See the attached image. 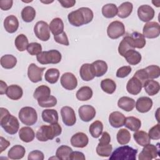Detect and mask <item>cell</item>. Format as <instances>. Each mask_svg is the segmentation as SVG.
Masks as SVG:
<instances>
[{
  "label": "cell",
  "instance_id": "44dd1931",
  "mask_svg": "<svg viewBox=\"0 0 160 160\" xmlns=\"http://www.w3.org/2000/svg\"><path fill=\"white\" fill-rule=\"evenodd\" d=\"M4 27L8 32H15L19 28V21L18 18L14 15L8 16L4 21Z\"/></svg>",
  "mask_w": 160,
  "mask_h": 160
},
{
  "label": "cell",
  "instance_id": "f546056e",
  "mask_svg": "<svg viewBox=\"0 0 160 160\" xmlns=\"http://www.w3.org/2000/svg\"><path fill=\"white\" fill-rule=\"evenodd\" d=\"M124 58L130 65H136L141 61V54L134 49H130L124 54Z\"/></svg>",
  "mask_w": 160,
  "mask_h": 160
},
{
  "label": "cell",
  "instance_id": "ffe728a7",
  "mask_svg": "<svg viewBox=\"0 0 160 160\" xmlns=\"http://www.w3.org/2000/svg\"><path fill=\"white\" fill-rule=\"evenodd\" d=\"M142 84L136 77L133 76L128 82L126 85L127 91L132 95H138L141 91Z\"/></svg>",
  "mask_w": 160,
  "mask_h": 160
},
{
  "label": "cell",
  "instance_id": "8992f818",
  "mask_svg": "<svg viewBox=\"0 0 160 160\" xmlns=\"http://www.w3.org/2000/svg\"><path fill=\"white\" fill-rule=\"evenodd\" d=\"M19 118L20 121L25 125L32 126L38 120L37 112L32 107L26 106L21 109L19 112Z\"/></svg>",
  "mask_w": 160,
  "mask_h": 160
},
{
  "label": "cell",
  "instance_id": "9c48e42d",
  "mask_svg": "<svg viewBox=\"0 0 160 160\" xmlns=\"http://www.w3.org/2000/svg\"><path fill=\"white\" fill-rule=\"evenodd\" d=\"M36 36L42 41H47L50 38V30L48 23L43 21L37 22L34 27Z\"/></svg>",
  "mask_w": 160,
  "mask_h": 160
},
{
  "label": "cell",
  "instance_id": "2e32d148",
  "mask_svg": "<svg viewBox=\"0 0 160 160\" xmlns=\"http://www.w3.org/2000/svg\"><path fill=\"white\" fill-rule=\"evenodd\" d=\"M126 37L129 43L134 49H141L143 48L146 45V41L145 38L140 32L135 31L131 33L130 35L126 36Z\"/></svg>",
  "mask_w": 160,
  "mask_h": 160
},
{
  "label": "cell",
  "instance_id": "e0dca14e",
  "mask_svg": "<svg viewBox=\"0 0 160 160\" xmlns=\"http://www.w3.org/2000/svg\"><path fill=\"white\" fill-rule=\"evenodd\" d=\"M152 101L150 98L142 96L137 99L135 106L138 112L145 113L148 112L152 108Z\"/></svg>",
  "mask_w": 160,
  "mask_h": 160
},
{
  "label": "cell",
  "instance_id": "ba28073f",
  "mask_svg": "<svg viewBox=\"0 0 160 160\" xmlns=\"http://www.w3.org/2000/svg\"><path fill=\"white\" fill-rule=\"evenodd\" d=\"M159 155V143H158V146L149 143L144 146L142 151L139 154L138 159L139 160H149L156 158Z\"/></svg>",
  "mask_w": 160,
  "mask_h": 160
},
{
  "label": "cell",
  "instance_id": "7c38bea8",
  "mask_svg": "<svg viewBox=\"0 0 160 160\" xmlns=\"http://www.w3.org/2000/svg\"><path fill=\"white\" fill-rule=\"evenodd\" d=\"M45 68L38 67L34 63H31L28 66V76L29 80L32 82H38L42 80V73Z\"/></svg>",
  "mask_w": 160,
  "mask_h": 160
},
{
  "label": "cell",
  "instance_id": "1f68e13d",
  "mask_svg": "<svg viewBox=\"0 0 160 160\" xmlns=\"http://www.w3.org/2000/svg\"><path fill=\"white\" fill-rule=\"evenodd\" d=\"M133 5L130 2H124L122 3L118 8V16L120 18H126L132 12Z\"/></svg>",
  "mask_w": 160,
  "mask_h": 160
},
{
  "label": "cell",
  "instance_id": "d6986e66",
  "mask_svg": "<svg viewBox=\"0 0 160 160\" xmlns=\"http://www.w3.org/2000/svg\"><path fill=\"white\" fill-rule=\"evenodd\" d=\"M125 119L126 118L122 113L119 111H114L109 116V122L112 127L119 128L124 125Z\"/></svg>",
  "mask_w": 160,
  "mask_h": 160
},
{
  "label": "cell",
  "instance_id": "f907efd6",
  "mask_svg": "<svg viewBox=\"0 0 160 160\" xmlns=\"http://www.w3.org/2000/svg\"><path fill=\"white\" fill-rule=\"evenodd\" d=\"M27 51L30 55L37 56L42 52V46L38 42H31L27 48Z\"/></svg>",
  "mask_w": 160,
  "mask_h": 160
},
{
  "label": "cell",
  "instance_id": "7bdbcfd3",
  "mask_svg": "<svg viewBox=\"0 0 160 160\" xmlns=\"http://www.w3.org/2000/svg\"><path fill=\"white\" fill-rule=\"evenodd\" d=\"M117 141L121 145H126L131 140V134L128 130L124 128L120 129L116 136Z\"/></svg>",
  "mask_w": 160,
  "mask_h": 160
},
{
  "label": "cell",
  "instance_id": "83f0119b",
  "mask_svg": "<svg viewBox=\"0 0 160 160\" xmlns=\"http://www.w3.org/2000/svg\"><path fill=\"white\" fill-rule=\"evenodd\" d=\"M26 153L25 148L21 145H15L12 146L8 152V156L11 159H22Z\"/></svg>",
  "mask_w": 160,
  "mask_h": 160
},
{
  "label": "cell",
  "instance_id": "4dcf8cb0",
  "mask_svg": "<svg viewBox=\"0 0 160 160\" xmlns=\"http://www.w3.org/2000/svg\"><path fill=\"white\" fill-rule=\"evenodd\" d=\"M49 30L51 31L54 36L59 34L63 32L64 23L61 18H54L49 25Z\"/></svg>",
  "mask_w": 160,
  "mask_h": 160
},
{
  "label": "cell",
  "instance_id": "ee69618b",
  "mask_svg": "<svg viewBox=\"0 0 160 160\" xmlns=\"http://www.w3.org/2000/svg\"><path fill=\"white\" fill-rule=\"evenodd\" d=\"M59 78V71L56 68H51L46 71L44 75L45 80L50 83L54 84L57 82Z\"/></svg>",
  "mask_w": 160,
  "mask_h": 160
},
{
  "label": "cell",
  "instance_id": "816d5d0a",
  "mask_svg": "<svg viewBox=\"0 0 160 160\" xmlns=\"http://www.w3.org/2000/svg\"><path fill=\"white\" fill-rule=\"evenodd\" d=\"M132 68L130 66H124L119 68L116 72V76L119 78L127 77L131 72Z\"/></svg>",
  "mask_w": 160,
  "mask_h": 160
},
{
  "label": "cell",
  "instance_id": "d6a6232c",
  "mask_svg": "<svg viewBox=\"0 0 160 160\" xmlns=\"http://www.w3.org/2000/svg\"><path fill=\"white\" fill-rule=\"evenodd\" d=\"M93 92L92 89L89 86H82L80 88L76 94V98L81 101L89 100L92 96Z\"/></svg>",
  "mask_w": 160,
  "mask_h": 160
},
{
  "label": "cell",
  "instance_id": "6125c7cd",
  "mask_svg": "<svg viewBox=\"0 0 160 160\" xmlns=\"http://www.w3.org/2000/svg\"><path fill=\"white\" fill-rule=\"evenodd\" d=\"M0 142H1V144H0V145H1L0 146L1 151H0V152L1 153L10 145V142L7 141L6 139H5L2 136H1V138H0Z\"/></svg>",
  "mask_w": 160,
  "mask_h": 160
},
{
  "label": "cell",
  "instance_id": "f6af8a7d",
  "mask_svg": "<svg viewBox=\"0 0 160 160\" xmlns=\"http://www.w3.org/2000/svg\"><path fill=\"white\" fill-rule=\"evenodd\" d=\"M14 44L17 49L19 51H21V52L25 51L29 45L28 39L27 37L23 34H19L16 38L14 41Z\"/></svg>",
  "mask_w": 160,
  "mask_h": 160
},
{
  "label": "cell",
  "instance_id": "94428289",
  "mask_svg": "<svg viewBox=\"0 0 160 160\" xmlns=\"http://www.w3.org/2000/svg\"><path fill=\"white\" fill-rule=\"evenodd\" d=\"M58 2L61 4V6L63 8H69L73 7L76 4V1L74 0H64V1L58 0Z\"/></svg>",
  "mask_w": 160,
  "mask_h": 160
},
{
  "label": "cell",
  "instance_id": "3957f363",
  "mask_svg": "<svg viewBox=\"0 0 160 160\" xmlns=\"http://www.w3.org/2000/svg\"><path fill=\"white\" fill-rule=\"evenodd\" d=\"M62 128L59 123L51 124L49 126L42 125L38 130L36 136L38 141L45 142L52 140L61 134Z\"/></svg>",
  "mask_w": 160,
  "mask_h": 160
},
{
  "label": "cell",
  "instance_id": "be15d7a7",
  "mask_svg": "<svg viewBox=\"0 0 160 160\" xmlns=\"http://www.w3.org/2000/svg\"><path fill=\"white\" fill-rule=\"evenodd\" d=\"M8 89V86L5 82L1 80L0 81V94H3L6 92Z\"/></svg>",
  "mask_w": 160,
  "mask_h": 160
},
{
  "label": "cell",
  "instance_id": "d590c367",
  "mask_svg": "<svg viewBox=\"0 0 160 160\" xmlns=\"http://www.w3.org/2000/svg\"><path fill=\"white\" fill-rule=\"evenodd\" d=\"M124 126L132 131H137L141 126V121L136 117L128 116L125 119Z\"/></svg>",
  "mask_w": 160,
  "mask_h": 160
},
{
  "label": "cell",
  "instance_id": "680465c9",
  "mask_svg": "<svg viewBox=\"0 0 160 160\" xmlns=\"http://www.w3.org/2000/svg\"><path fill=\"white\" fill-rule=\"evenodd\" d=\"M13 1L12 0H1L0 8L3 11H7L11 8Z\"/></svg>",
  "mask_w": 160,
  "mask_h": 160
},
{
  "label": "cell",
  "instance_id": "74e56055",
  "mask_svg": "<svg viewBox=\"0 0 160 160\" xmlns=\"http://www.w3.org/2000/svg\"><path fill=\"white\" fill-rule=\"evenodd\" d=\"M21 17L24 22H32L36 17V11L32 6H26L21 11Z\"/></svg>",
  "mask_w": 160,
  "mask_h": 160
},
{
  "label": "cell",
  "instance_id": "9a60e30c",
  "mask_svg": "<svg viewBox=\"0 0 160 160\" xmlns=\"http://www.w3.org/2000/svg\"><path fill=\"white\" fill-rule=\"evenodd\" d=\"M80 119L84 122H89L96 116V111L94 108L91 105H83L78 109Z\"/></svg>",
  "mask_w": 160,
  "mask_h": 160
},
{
  "label": "cell",
  "instance_id": "60d3db41",
  "mask_svg": "<svg viewBox=\"0 0 160 160\" xmlns=\"http://www.w3.org/2000/svg\"><path fill=\"white\" fill-rule=\"evenodd\" d=\"M103 124L100 121H95L89 126V133L94 138H99L102 133Z\"/></svg>",
  "mask_w": 160,
  "mask_h": 160
},
{
  "label": "cell",
  "instance_id": "4316f807",
  "mask_svg": "<svg viewBox=\"0 0 160 160\" xmlns=\"http://www.w3.org/2000/svg\"><path fill=\"white\" fill-rule=\"evenodd\" d=\"M42 119L44 122L49 124L56 123L59 119L58 113L55 109H44L42 112Z\"/></svg>",
  "mask_w": 160,
  "mask_h": 160
},
{
  "label": "cell",
  "instance_id": "52a82bcc",
  "mask_svg": "<svg viewBox=\"0 0 160 160\" xmlns=\"http://www.w3.org/2000/svg\"><path fill=\"white\" fill-rule=\"evenodd\" d=\"M125 33V26L124 24L119 21H114L111 22L107 29L108 37L116 39L123 36Z\"/></svg>",
  "mask_w": 160,
  "mask_h": 160
},
{
  "label": "cell",
  "instance_id": "bcb514c9",
  "mask_svg": "<svg viewBox=\"0 0 160 160\" xmlns=\"http://www.w3.org/2000/svg\"><path fill=\"white\" fill-rule=\"evenodd\" d=\"M112 146L109 143L108 144H98L96 147L97 154L102 157H109L112 152Z\"/></svg>",
  "mask_w": 160,
  "mask_h": 160
},
{
  "label": "cell",
  "instance_id": "6da1fadb",
  "mask_svg": "<svg viewBox=\"0 0 160 160\" xmlns=\"http://www.w3.org/2000/svg\"><path fill=\"white\" fill-rule=\"evenodd\" d=\"M93 16V12L90 8L82 7L69 13L68 18L71 25L79 27L91 22Z\"/></svg>",
  "mask_w": 160,
  "mask_h": 160
},
{
  "label": "cell",
  "instance_id": "7dc6e473",
  "mask_svg": "<svg viewBox=\"0 0 160 160\" xmlns=\"http://www.w3.org/2000/svg\"><path fill=\"white\" fill-rule=\"evenodd\" d=\"M38 102L39 106L42 108H51L56 105V98L51 95H49L43 99L38 100Z\"/></svg>",
  "mask_w": 160,
  "mask_h": 160
},
{
  "label": "cell",
  "instance_id": "b9f144b4",
  "mask_svg": "<svg viewBox=\"0 0 160 160\" xmlns=\"http://www.w3.org/2000/svg\"><path fill=\"white\" fill-rule=\"evenodd\" d=\"M50 94L51 89L48 86L46 85H41L35 89L33 96L38 101L49 96Z\"/></svg>",
  "mask_w": 160,
  "mask_h": 160
},
{
  "label": "cell",
  "instance_id": "277c9868",
  "mask_svg": "<svg viewBox=\"0 0 160 160\" xmlns=\"http://www.w3.org/2000/svg\"><path fill=\"white\" fill-rule=\"evenodd\" d=\"M138 150L129 146H122L116 148L111 156L110 160H136Z\"/></svg>",
  "mask_w": 160,
  "mask_h": 160
},
{
  "label": "cell",
  "instance_id": "681fc988",
  "mask_svg": "<svg viewBox=\"0 0 160 160\" xmlns=\"http://www.w3.org/2000/svg\"><path fill=\"white\" fill-rule=\"evenodd\" d=\"M130 49H134L132 46L131 45V44L129 43V41L128 40V38L126 36H125L122 41H121L119 47H118V52L119 53V54L124 57V54H126V52H128L129 50Z\"/></svg>",
  "mask_w": 160,
  "mask_h": 160
},
{
  "label": "cell",
  "instance_id": "e575fe53",
  "mask_svg": "<svg viewBox=\"0 0 160 160\" xmlns=\"http://www.w3.org/2000/svg\"><path fill=\"white\" fill-rule=\"evenodd\" d=\"M133 138L139 145L143 147L151 142V139L149 137L148 134L143 131H137L134 133Z\"/></svg>",
  "mask_w": 160,
  "mask_h": 160
},
{
  "label": "cell",
  "instance_id": "5bb4252c",
  "mask_svg": "<svg viewBox=\"0 0 160 160\" xmlns=\"http://www.w3.org/2000/svg\"><path fill=\"white\" fill-rule=\"evenodd\" d=\"M154 10L149 5H141L138 9L139 19L143 22H149L154 17Z\"/></svg>",
  "mask_w": 160,
  "mask_h": 160
},
{
  "label": "cell",
  "instance_id": "4fadbf2b",
  "mask_svg": "<svg viewBox=\"0 0 160 160\" xmlns=\"http://www.w3.org/2000/svg\"><path fill=\"white\" fill-rule=\"evenodd\" d=\"M61 84L67 90H73L78 86V80L71 72H65L61 77Z\"/></svg>",
  "mask_w": 160,
  "mask_h": 160
},
{
  "label": "cell",
  "instance_id": "f5cc1de1",
  "mask_svg": "<svg viewBox=\"0 0 160 160\" xmlns=\"http://www.w3.org/2000/svg\"><path fill=\"white\" fill-rule=\"evenodd\" d=\"M148 136L150 139L158 140L160 139V131H159V124H157L156 125L152 127L148 132Z\"/></svg>",
  "mask_w": 160,
  "mask_h": 160
},
{
  "label": "cell",
  "instance_id": "f35d334b",
  "mask_svg": "<svg viewBox=\"0 0 160 160\" xmlns=\"http://www.w3.org/2000/svg\"><path fill=\"white\" fill-rule=\"evenodd\" d=\"M102 14L106 18H112L118 14V8L114 4H107L102 8Z\"/></svg>",
  "mask_w": 160,
  "mask_h": 160
},
{
  "label": "cell",
  "instance_id": "484cf974",
  "mask_svg": "<svg viewBox=\"0 0 160 160\" xmlns=\"http://www.w3.org/2000/svg\"><path fill=\"white\" fill-rule=\"evenodd\" d=\"M143 87L146 92L149 96H154L158 94L160 89L159 83L152 79H148L147 80L144 85Z\"/></svg>",
  "mask_w": 160,
  "mask_h": 160
},
{
  "label": "cell",
  "instance_id": "cb8c5ba5",
  "mask_svg": "<svg viewBox=\"0 0 160 160\" xmlns=\"http://www.w3.org/2000/svg\"><path fill=\"white\" fill-rule=\"evenodd\" d=\"M135 105L136 102L134 99L128 96H122L120 98L118 102V107L127 112L131 111L135 107Z\"/></svg>",
  "mask_w": 160,
  "mask_h": 160
},
{
  "label": "cell",
  "instance_id": "11a10c76",
  "mask_svg": "<svg viewBox=\"0 0 160 160\" xmlns=\"http://www.w3.org/2000/svg\"><path fill=\"white\" fill-rule=\"evenodd\" d=\"M134 77H136V78H138L142 83V87H143V85L144 84V82L148 80V75L146 74V72L144 69H139L134 74Z\"/></svg>",
  "mask_w": 160,
  "mask_h": 160
},
{
  "label": "cell",
  "instance_id": "5b68a950",
  "mask_svg": "<svg viewBox=\"0 0 160 160\" xmlns=\"http://www.w3.org/2000/svg\"><path fill=\"white\" fill-rule=\"evenodd\" d=\"M61 54L56 49L42 51L36 56L37 61L41 64H58L61 61Z\"/></svg>",
  "mask_w": 160,
  "mask_h": 160
},
{
  "label": "cell",
  "instance_id": "8fae6325",
  "mask_svg": "<svg viewBox=\"0 0 160 160\" xmlns=\"http://www.w3.org/2000/svg\"><path fill=\"white\" fill-rule=\"evenodd\" d=\"M61 114L63 123L68 126H73L76 122V114L74 109L69 106H64L61 109Z\"/></svg>",
  "mask_w": 160,
  "mask_h": 160
},
{
  "label": "cell",
  "instance_id": "836d02e7",
  "mask_svg": "<svg viewBox=\"0 0 160 160\" xmlns=\"http://www.w3.org/2000/svg\"><path fill=\"white\" fill-rule=\"evenodd\" d=\"M0 62L3 68L9 69L15 67L17 64V59L13 55L5 54L1 58Z\"/></svg>",
  "mask_w": 160,
  "mask_h": 160
},
{
  "label": "cell",
  "instance_id": "db71d44e",
  "mask_svg": "<svg viewBox=\"0 0 160 160\" xmlns=\"http://www.w3.org/2000/svg\"><path fill=\"white\" fill-rule=\"evenodd\" d=\"M54 39L55 41L59 44H63L64 46H69V42L68 38V36L66 35V33L65 32H62V33L54 36Z\"/></svg>",
  "mask_w": 160,
  "mask_h": 160
},
{
  "label": "cell",
  "instance_id": "ab89813d",
  "mask_svg": "<svg viewBox=\"0 0 160 160\" xmlns=\"http://www.w3.org/2000/svg\"><path fill=\"white\" fill-rule=\"evenodd\" d=\"M101 88L104 92L111 94L116 91V84L112 79L107 78L101 81Z\"/></svg>",
  "mask_w": 160,
  "mask_h": 160
},
{
  "label": "cell",
  "instance_id": "6f0895ef",
  "mask_svg": "<svg viewBox=\"0 0 160 160\" xmlns=\"http://www.w3.org/2000/svg\"><path fill=\"white\" fill-rule=\"evenodd\" d=\"M85 159L84 154L79 151H72L69 156L71 160H84Z\"/></svg>",
  "mask_w": 160,
  "mask_h": 160
},
{
  "label": "cell",
  "instance_id": "7a4b0ae2",
  "mask_svg": "<svg viewBox=\"0 0 160 160\" xmlns=\"http://www.w3.org/2000/svg\"><path fill=\"white\" fill-rule=\"evenodd\" d=\"M1 126L9 134H16L19 128V123L16 117L11 115L8 110L4 108H0Z\"/></svg>",
  "mask_w": 160,
  "mask_h": 160
},
{
  "label": "cell",
  "instance_id": "c3c4849f",
  "mask_svg": "<svg viewBox=\"0 0 160 160\" xmlns=\"http://www.w3.org/2000/svg\"><path fill=\"white\" fill-rule=\"evenodd\" d=\"M144 69L149 79H156L160 76V68L157 65H150Z\"/></svg>",
  "mask_w": 160,
  "mask_h": 160
},
{
  "label": "cell",
  "instance_id": "30bf717a",
  "mask_svg": "<svg viewBox=\"0 0 160 160\" xmlns=\"http://www.w3.org/2000/svg\"><path fill=\"white\" fill-rule=\"evenodd\" d=\"M142 33L144 37L148 39L158 38L160 34V27L159 23L154 21L147 22L143 27Z\"/></svg>",
  "mask_w": 160,
  "mask_h": 160
},
{
  "label": "cell",
  "instance_id": "603a6c76",
  "mask_svg": "<svg viewBox=\"0 0 160 160\" xmlns=\"http://www.w3.org/2000/svg\"><path fill=\"white\" fill-rule=\"evenodd\" d=\"M6 94L11 99L18 100L22 98L23 91L19 86L12 84L8 87Z\"/></svg>",
  "mask_w": 160,
  "mask_h": 160
},
{
  "label": "cell",
  "instance_id": "f1b7e54d",
  "mask_svg": "<svg viewBox=\"0 0 160 160\" xmlns=\"http://www.w3.org/2000/svg\"><path fill=\"white\" fill-rule=\"evenodd\" d=\"M19 137L24 142H29L33 141L35 138V133L30 127H23L19 131Z\"/></svg>",
  "mask_w": 160,
  "mask_h": 160
},
{
  "label": "cell",
  "instance_id": "7402d4cb",
  "mask_svg": "<svg viewBox=\"0 0 160 160\" xmlns=\"http://www.w3.org/2000/svg\"><path fill=\"white\" fill-rule=\"evenodd\" d=\"M91 64L93 73L96 77L102 76L108 71V64L104 61L96 60Z\"/></svg>",
  "mask_w": 160,
  "mask_h": 160
},
{
  "label": "cell",
  "instance_id": "ac0fdd59",
  "mask_svg": "<svg viewBox=\"0 0 160 160\" xmlns=\"http://www.w3.org/2000/svg\"><path fill=\"white\" fill-rule=\"evenodd\" d=\"M88 137L85 133L82 132L74 134L71 138V145L76 148H83L88 145Z\"/></svg>",
  "mask_w": 160,
  "mask_h": 160
},
{
  "label": "cell",
  "instance_id": "d4e9b609",
  "mask_svg": "<svg viewBox=\"0 0 160 160\" xmlns=\"http://www.w3.org/2000/svg\"><path fill=\"white\" fill-rule=\"evenodd\" d=\"M79 74L81 79L84 81H91L95 77L91 68V64L89 63H86L81 66L79 70Z\"/></svg>",
  "mask_w": 160,
  "mask_h": 160
},
{
  "label": "cell",
  "instance_id": "9f6ffc18",
  "mask_svg": "<svg viewBox=\"0 0 160 160\" xmlns=\"http://www.w3.org/2000/svg\"><path fill=\"white\" fill-rule=\"evenodd\" d=\"M44 158V156L43 152L39 150H34L30 152L28 157L29 160H43Z\"/></svg>",
  "mask_w": 160,
  "mask_h": 160
},
{
  "label": "cell",
  "instance_id": "8d00e7d4",
  "mask_svg": "<svg viewBox=\"0 0 160 160\" xmlns=\"http://www.w3.org/2000/svg\"><path fill=\"white\" fill-rule=\"evenodd\" d=\"M72 149L69 146L62 145L59 146L56 152V156L58 159L68 160L69 159V156Z\"/></svg>",
  "mask_w": 160,
  "mask_h": 160
},
{
  "label": "cell",
  "instance_id": "91938a15",
  "mask_svg": "<svg viewBox=\"0 0 160 160\" xmlns=\"http://www.w3.org/2000/svg\"><path fill=\"white\" fill-rule=\"evenodd\" d=\"M110 142H111V137L109 134L106 131L103 132L101 134V138H100L98 144H109Z\"/></svg>",
  "mask_w": 160,
  "mask_h": 160
}]
</instances>
